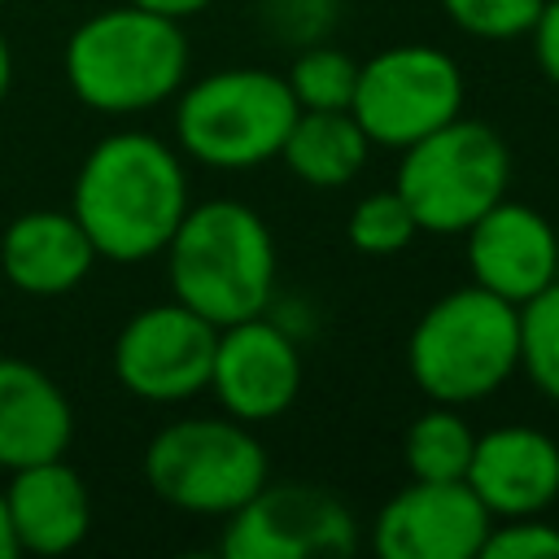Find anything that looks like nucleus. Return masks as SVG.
<instances>
[{
	"mask_svg": "<svg viewBox=\"0 0 559 559\" xmlns=\"http://www.w3.org/2000/svg\"><path fill=\"white\" fill-rule=\"evenodd\" d=\"M0 4H4V0H0Z\"/></svg>",
	"mask_w": 559,
	"mask_h": 559,
	"instance_id": "c756f323",
	"label": "nucleus"
},
{
	"mask_svg": "<svg viewBox=\"0 0 559 559\" xmlns=\"http://www.w3.org/2000/svg\"><path fill=\"white\" fill-rule=\"evenodd\" d=\"M284 83L301 109H349L354 87H358V61L345 48L314 39V44L293 48Z\"/></svg>",
	"mask_w": 559,
	"mask_h": 559,
	"instance_id": "aec40b11",
	"label": "nucleus"
},
{
	"mask_svg": "<svg viewBox=\"0 0 559 559\" xmlns=\"http://www.w3.org/2000/svg\"><path fill=\"white\" fill-rule=\"evenodd\" d=\"M415 236H419V223H415V214L397 188H380V192L358 197L349 218H345V240L362 258H393V253L411 249Z\"/></svg>",
	"mask_w": 559,
	"mask_h": 559,
	"instance_id": "4be33fe9",
	"label": "nucleus"
},
{
	"mask_svg": "<svg viewBox=\"0 0 559 559\" xmlns=\"http://www.w3.org/2000/svg\"><path fill=\"white\" fill-rule=\"evenodd\" d=\"M131 4L153 9V13H162V17H175V22H188V17L205 13V9H214L218 0H131Z\"/></svg>",
	"mask_w": 559,
	"mask_h": 559,
	"instance_id": "bb28decb",
	"label": "nucleus"
},
{
	"mask_svg": "<svg viewBox=\"0 0 559 559\" xmlns=\"http://www.w3.org/2000/svg\"><path fill=\"white\" fill-rule=\"evenodd\" d=\"M406 371L428 402L476 406L520 376V306L463 284L424 306L406 336Z\"/></svg>",
	"mask_w": 559,
	"mask_h": 559,
	"instance_id": "20e7f679",
	"label": "nucleus"
},
{
	"mask_svg": "<svg viewBox=\"0 0 559 559\" xmlns=\"http://www.w3.org/2000/svg\"><path fill=\"white\" fill-rule=\"evenodd\" d=\"M9 87H13V48H9V35L0 31V105H4Z\"/></svg>",
	"mask_w": 559,
	"mask_h": 559,
	"instance_id": "c85d7f7f",
	"label": "nucleus"
},
{
	"mask_svg": "<svg viewBox=\"0 0 559 559\" xmlns=\"http://www.w3.org/2000/svg\"><path fill=\"white\" fill-rule=\"evenodd\" d=\"M493 515L467 480L402 485L371 520V546L384 559H480Z\"/></svg>",
	"mask_w": 559,
	"mask_h": 559,
	"instance_id": "f8f14e48",
	"label": "nucleus"
},
{
	"mask_svg": "<svg viewBox=\"0 0 559 559\" xmlns=\"http://www.w3.org/2000/svg\"><path fill=\"white\" fill-rule=\"evenodd\" d=\"M4 502H9L17 550L26 555H48V559L70 555L74 546H83L92 528L87 480L66 463V454L13 467L4 485Z\"/></svg>",
	"mask_w": 559,
	"mask_h": 559,
	"instance_id": "dca6fc26",
	"label": "nucleus"
},
{
	"mask_svg": "<svg viewBox=\"0 0 559 559\" xmlns=\"http://www.w3.org/2000/svg\"><path fill=\"white\" fill-rule=\"evenodd\" d=\"M463 480L493 520L542 515L559 502V441L533 424H498L476 432Z\"/></svg>",
	"mask_w": 559,
	"mask_h": 559,
	"instance_id": "4468645a",
	"label": "nucleus"
},
{
	"mask_svg": "<svg viewBox=\"0 0 559 559\" xmlns=\"http://www.w3.org/2000/svg\"><path fill=\"white\" fill-rule=\"evenodd\" d=\"M70 96L105 118H135L170 105L192 70L183 22L140 9L131 0L83 17L61 52Z\"/></svg>",
	"mask_w": 559,
	"mask_h": 559,
	"instance_id": "f03ea898",
	"label": "nucleus"
},
{
	"mask_svg": "<svg viewBox=\"0 0 559 559\" xmlns=\"http://www.w3.org/2000/svg\"><path fill=\"white\" fill-rule=\"evenodd\" d=\"M96 249L70 210H26L0 231V275L22 297H66L87 284Z\"/></svg>",
	"mask_w": 559,
	"mask_h": 559,
	"instance_id": "2eb2a0df",
	"label": "nucleus"
},
{
	"mask_svg": "<svg viewBox=\"0 0 559 559\" xmlns=\"http://www.w3.org/2000/svg\"><path fill=\"white\" fill-rule=\"evenodd\" d=\"M362 542L354 511L323 485L266 480L223 520L218 555L227 559H345Z\"/></svg>",
	"mask_w": 559,
	"mask_h": 559,
	"instance_id": "1a4fd4ad",
	"label": "nucleus"
},
{
	"mask_svg": "<svg viewBox=\"0 0 559 559\" xmlns=\"http://www.w3.org/2000/svg\"><path fill=\"white\" fill-rule=\"evenodd\" d=\"M205 393L240 424L280 419L301 393V341L271 310L218 328Z\"/></svg>",
	"mask_w": 559,
	"mask_h": 559,
	"instance_id": "9b49d317",
	"label": "nucleus"
},
{
	"mask_svg": "<svg viewBox=\"0 0 559 559\" xmlns=\"http://www.w3.org/2000/svg\"><path fill=\"white\" fill-rule=\"evenodd\" d=\"M463 66L437 44H389L358 61V87L349 114L367 131L371 148L402 153L428 131L463 114Z\"/></svg>",
	"mask_w": 559,
	"mask_h": 559,
	"instance_id": "6e6552de",
	"label": "nucleus"
},
{
	"mask_svg": "<svg viewBox=\"0 0 559 559\" xmlns=\"http://www.w3.org/2000/svg\"><path fill=\"white\" fill-rule=\"evenodd\" d=\"M218 328L183 301L140 306L114 336L109 367L114 380L153 406H179L210 389Z\"/></svg>",
	"mask_w": 559,
	"mask_h": 559,
	"instance_id": "9d476101",
	"label": "nucleus"
},
{
	"mask_svg": "<svg viewBox=\"0 0 559 559\" xmlns=\"http://www.w3.org/2000/svg\"><path fill=\"white\" fill-rule=\"evenodd\" d=\"M371 157V140L349 109H301L288 127L280 162L306 188H349Z\"/></svg>",
	"mask_w": 559,
	"mask_h": 559,
	"instance_id": "a211bd4d",
	"label": "nucleus"
},
{
	"mask_svg": "<svg viewBox=\"0 0 559 559\" xmlns=\"http://www.w3.org/2000/svg\"><path fill=\"white\" fill-rule=\"evenodd\" d=\"M17 537H13V520H9V502H4V489H0V559H17Z\"/></svg>",
	"mask_w": 559,
	"mask_h": 559,
	"instance_id": "cd10ccee",
	"label": "nucleus"
},
{
	"mask_svg": "<svg viewBox=\"0 0 559 559\" xmlns=\"http://www.w3.org/2000/svg\"><path fill=\"white\" fill-rule=\"evenodd\" d=\"M463 258L472 284L524 306L559 280V231L537 205L507 192L463 231Z\"/></svg>",
	"mask_w": 559,
	"mask_h": 559,
	"instance_id": "ddd939ff",
	"label": "nucleus"
},
{
	"mask_svg": "<svg viewBox=\"0 0 559 559\" xmlns=\"http://www.w3.org/2000/svg\"><path fill=\"white\" fill-rule=\"evenodd\" d=\"M533 57H537V70L546 74V83L559 92V0H546L542 4V17L533 26Z\"/></svg>",
	"mask_w": 559,
	"mask_h": 559,
	"instance_id": "a878e982",
	"label": "nucleus"
},
{
	"mask_svg": "<svg viewBox=\"0 0 559 559\" xmlns=\"http://www.w3.org/2000/svg\"><path fill=\"white\" fill-rule=\"evenodd\" d=\"M188 205V157L175 140L153 131L100 135L70 183V214L87 231L96 258L118 266L162 258Z\"/></svg>",
	"mask_w": 559,
	"mask_h": 559,
	"instance_id": "f257e3e1",
	"label": "nucleus"
},
{
	"mask_svg": "<svg viewBox=\"0 0 559 559\" xmlns=\"http://www.w3.org/2000/svg\"><path fill=\"white\" fill-rule=\"evenodd\" d=\"M397 157L393 188L428 236H463L511 188V148L480 118L459 114Z\"/></svg>",
	"mask_w": 559,
	"mask_h": 559,
	"instance_id": "0eeeda50",
	"label": "nucleus"
},
{
	"mask_svg": "<svg viewBox=\"0 0 559 559\" xmlns=\"http://www.w3.org/2000/svg\"><path fill=\"white\" fill-rule=\"evenodd\" d=\"M520 376L559 406V280L520 306Z\"/></svg>",
	"mask_w": 559,
	"mask_h": 559,
	"instance_id": "412c9836",
	"label": "nucleus"
},
{
	"mask_svg": "<svg viewBox=\"0 0 559 559\" xmlns=\"http://www.w3.org/2000/svg\"><path fill=\"white\" fill-rule=\"evenodd\" d=\"M301 105L284 74L262 66H223L188 79L175 96V148L205 170H253L280 157Z\"/></svg>",
	"mask_w": 559,
	"mask_h": 559,
	"instance_id": "39448f33",
	"label": "nucleus"
},
{
	"mask_svg": "<svg viewBox=\"0 0 559 559\" xmlns=\"http://www.w3.org/2000/svg\"><path fill=\"white\" fill-rule=\"evenodd\" d=\"M258 13L271 39L288 48L328 39V31L336 26V0H258Z\"/></svg>",
	"mask_w": 559,
	"mask_h": 559,
	"instance_id": "393cba45",
	"label": "nucleus"
},
{
	"mask_svg": "<svg viewBox=\"0 0 559 559\" xmlns=\"http://www.w3.org/2000/svg\"><path fill=\"white\" fill-rule=\"evenodd\" d=\"M140 472L166 507L227 520L271 480V459L253 424L231 415H188L148 437Z\"/></svg>",
	"mask_w": 559,
	"mask_h": 559,
	"instance_id": "423d86ee",
	"label": "nucleus"
},
{
	"mask_svg": "<svg viewBox=\"0 0 559 559\" xmlns=\"http://www.w3.org/2000/svg\"><path fill=\"white\" fill-rule=\"evenodd\" d=\"M480 559H559V524H550L546 511L493 520Z\"/></svg>",
	"mask_w": 559,
	"mask_h": 559,
	"instance_id": "b1692460",
	"label": "nucleus"
},
{
	"mask_svg": "<svg viewBox=\"0 0 559 559\" xmlns=\"http://www.w3.org/2000/svg\"><path fill=\"white\" fill-rule=\"evenodd\" d=\"M74 441V406L66 389L26 358L0 354V467L61 459Z\"/></svg>",
	"mask_w": 559,
	"mask_h": 559,
	"instance_id": "f3484780",
	"label": "nucleus"
},
{
	"mask_svg": "<svg viewBox=\"0 0 559 559\" xmlns=\"http://www.w3.org/2000/svg\"><path fill=\"white\" fill-rule=\"evenodd\" d=\"M162 258L170 297L205 314L214 328L266 314L275 306V236L266 218L236 197L192 201Z\"/></svg>",
	"mask_w": 559,
	"mask_h": 559,
	"instance_id": "7ed1b4c3",
	"label": "nucleus"
},
{
	"mask_svg": "<svg viewBox=\"0 0 559 559\" xmlns=\"http://www.w3.org/2000/svg\"><path fill=\"white\" fill-rule=\"evenodd\" d=\"M472 445H476V428L467 424L463 406L428 402V411H419L402 437V459L415 480H463L472 463Z\"/></svg>",
	"mask_w": 559,
	"mask_h": 559,
	"instance_id": "6ab92c4d",
	"label": "nucleus"
},
{
	"mask_svg": "<svg viewBox=\"0 0 559 559\" xmlns=\"http://www.w3.org/2000/svg\"><path fill=\"white\" fill-rule=\"evenodd\" d=\"M546 0H441L450 26L480 44H515L528 39Z\"/></svg>",
	"mask_w": 559,
	"mask_h": 559,
	"instance_id": "5701e85b",
	"label": "nucleus"
}]
</instances>
